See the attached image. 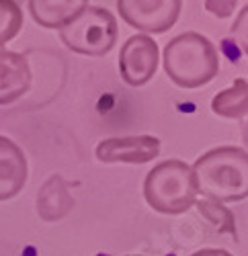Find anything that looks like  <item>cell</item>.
Segmentation results:
<instances>
[{
    "label": "cell",
    "mask_w": 248,
    "mask_h": 256,
    "mask_svg": "<svg viewBox=\"0 0 248 256\" xmlns=\"http://www.w3.org/2000/svg\"><path fill=\"white\" fill-rule=\"evenodd\" d=\"M117 20L111 10L102 6H86L68 25L60 29L62 44L74 54L102 58L117 41Z\"/></svg>",
    "instance_id": "cell-4"
},
{
    "label": "cell",
    "mask_w": 248,
    "mask_h": 256,
    "mask_svg": "<svg viewBox=\"0 0 248 256\" xmlns=\"http://www.w3.org/2000/svg\"><path fill=\"white\" fill-rule=\"evenodd\" d=\"M88 6V0H29V12L37 25L62 29Z\"/></svg>",
    "instance_id": "cell-11"
},
{
    "label": "cell",
    "mask_w": 248,
    "mask_h": 256,
    "mask_svg": "<svg viewBox=\"0 0 248 256\" xmlns=\"http://www.w3.org/2000/svg\"><path fill=\"white\" fill-rule=\"evenodd\" d=\"M23 27V10H20L16 0H0V50Z\"/></svg>",
    "instance_id": "cell-14"
},
{
    "label": "cell",
    "mask_w": 248,
    "mask_h": 256,
    "mask_svg": "<svg viewBox=\"0 0 248 256\" xmlns=\"http://www.w3.org/2000/svg\"><path fill=\"white\" fill-rule=\"evenodd\" d=\"M144 197L154 211L164 216L184 213L197 201L191 166L182 160H164L156 164L144 180Z\"/></svg>",
    "instance_id": "cell-3"
},
{
    "label": "cell",
    "mask_w": 248,
    "mask_h": 256,
    "mask_svg": "<svg viewBox=\"0 0 248 256\" xmlns=\"http://www.w3.org/2000/svg\"><path fill=\"white\" fill-rule=\"evenodd\" d=\"M182 0H117L126 23L142 33H166L180 14Z\"/></svg>",
    "instance_id": "cell-5"
},
{
    "label": "cell",
    "mask_w": 248,
    "mask_h": 256,
    "mask_svg": "<svg viewBox=\"0 0 248 256\" xmlns=\"http://www.w3.org/2000/svg\"><path fill=\"white\" fill-rule=\"evenodd\" d=\"M197 209L201 216L208 220L218 232L222 234H230L232 238H236V224H234V216H232V211L226 209L220 201H214V199H199L195 201Z\"/></svg>",
    "instance_id": "cell-13"
},
{
    "label": "cell",
    "mask_w": 248,
    "mask_h": 256,
    "mask_svg": "<svg viewBox=\"0 0 248 256\" xmlns=\"http://www.w3.org/2000/svg\"><path fill=\"white\" fill-rule=\"evenodd\" d=\"M74 207V197L68 182L60 174H54L39 188L37 195V213L46 222H58L66 218Z\"/></svg>",
    "instance_id": "cell-10"
},
{
    "label": "cell",
    "mask_w": 248,
    "mask_h": 256,
    "mask_svg": "<svg viewBox=\"0 0 248 256\" xmlns=\"http://www.w3.org/2000/svg\"><path fill=\"white\" fill-rule=\"evenodd\" d=\"M238 2L240 0H205V10H210L218 18H226L236 10Z\"/></svg>",
    "instance_id": "cell-15"
},
{
    "label": "cell",
    "mask_w": 248,
    "mask_h": 256,
    "mask_svg": "<svg viewBox=\"0 0 248 256\" xmlns=\"http://www.w3.org/2000/svg\"><path fill=\"white\" fill-rule=\"evenodd\" d=\"M158 44L150 35H134L121 48L119 54V72L130 86L148 84L158 70Z\"/></svg>",
    "instance_id": "cell-6"
},
{
    "label": "cell",
    "mask_w": 248,
    "mask_h": 256,
    "mask_svg": "<svg viewBox=\"0 0 248 256\" xmlns=\"http://www.w3.org/2000/svg\"><path fill=\"white\" fill-rule=\"evenodd\" d=\"M191 256H234V254H230L228 250H222V248H203Z\"/></svg>",
    "instance_id": "cell-16"
},
{
    "label": "cell",
    "mask_w": 248,
    "mask_h": 256,
    "mask_svg": "<svg viewBox=\"0 0 248 256\" xmlns=\"http://www.w3.org/2000/svg\"><path fill=\"white\" fill-rule=\"evenodd\" d=\"M164 70L180 88H199L220 72L216 46L201 33H180L164 48Z\"/></svg>",
    "instance_id": "cell-2"
},
{
    "label": "cell",
    "mask_w": 248,
    "mask_h": 256,
    "mask_svg": "<svg viewBox=\"0 0 248 256\" xmlns=\"http://www.w3.org/2000/svg\"><path fill=\"white\" fill-rule=\"evenodd\" d=\"M31 88V68L25 56L0 50V104H10Z\"/></svg>",
    "instance_id": "cell-9"
},
{
    "label": "cell",
    "mask_w": 248,
    "mask_h": 256,
    "mask_svg": "<svg viewBox=\"0 0 248 256\" xmlns=\"http://www.w3.org/2000/svg\"><path fill=\"white\" fill-rule=\"evenodd\" d=\"M128 256H142V254H128Z\"/></svg>",
    "instance_id": "cell-17"
},
{
    "label": "cell",
    "mask_w": 248,
    "mask_h": 256,
    "mask_svg": "<svg viewBox=\"0 0 248 256\" xmlns=\"http://www.w3.org/2000/svg\"><path fill=\"white\" fill-rule=\"evenodd\" d=\"M212 109L216 115L226 119H244L248 113V82L238 78L230 88L218 92L212 100Z\"/></svg>",
    "instance_id": "cell-12"
},
{
    "label": "cell",
    "mask_w": 248,
    "mask_h": 256,
    "mask_svg": "<svg viewBox=\"0 0 248 256\" xmlns=\"http://www.w3.org/2000/svg\"><path fill=\"white\" fill-rule=\"evenodd\" d=\"M27 172L25 152L12 140L0 136V201H8L23 190Z\"/></svg>",
    "instance_id": "cell-8"
},
{
    "label": "cell",
    "mask_w": 248,
    "mask_h": 256,
    "mask_svg": "<svg viewBox=\"0 0 248 256\" xmlns=\"http://www.w3.org/2000/svg\"><path fill=\"white\" fill-rule=\"evenodd\" d=\"M197 193L220 203L248 197V154L244 148L222 146L205 152L191 166Z\"/></svg>",
    "instance_id": "cell-1"
},
{
    "label": "cell",
    "mask_w": 248,
    "mask_h": 256,
    "mask_svg": "<svg viewBox=\"0 0 248 256\" xmlns=\"http://www.w3.org/2000/svg\"><path fill=\"white\" fill-rule=\"evenodd\" d=\"M96 158L105 164L128 162V164H146L158 158L160 140L154 136H128V138H109L96 146Z\"/></svg>",
    "instance_id": "cell-7"
}]
</instances>
